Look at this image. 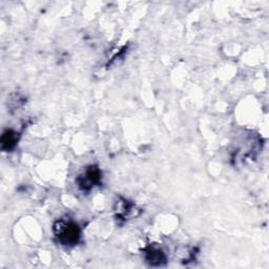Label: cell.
Here are the masks:
<instances>
[{"label": "cell", "mask_w": 269, "mask_h": 269, "mask_svg": "<svg viewBox=\"0 0 269 269\" xmlns=\"http://www.w3.org/2000/svg\"><path fill=\"white\" fill-rule=\"evenodd\" d=\"M54 231L59 242L63 245H75L80 239V228L72 221H57Z\"/></svg>", "instance_id": "1"}, {"label": "cell", "mask_w": 269, "mask_h": 269, "mask_svg": "<svg viewBox=\"0 0 269 269\" xmlns=\"http://www.w3.org/2000/svg\"><path fill=\"white\" fill-rule=\"evenodd\" d=\"M100 178H101L100 171L97 168H95V166H90V169H88L85 172V174L81 175L78 178L79 187L83 190H89L100 181Z\"/></svg>", "instance_id": "2"}, {"label": "cell", "mask_w": 269, "mask_h": 269, "mask_svg": "<svg viewBox=\"0 0 269 269\" xmlns=\"http://www.w3.org/2000/svg\"><path fill=\"white\" fill-rule=\"evenodd\" d=\"M17 134L13 131H6L3 133L1 138V145L3 150H12L18 141Z\"/></svg>", "instance_id": "3"}, {"label": "cell", "mask_w": 269, "mask_h": 269, "mask_svg": "<svg viewBox=\"0 0 269 269\" xmlns=\"http://www.w3.org/2000/svg\"><path fill=\"white\" fill-rule=\"evenodd\" d=\"M146 259H147V261L150 262L152 265H161L162 262H164L165 256L163 255L162 252H160V250L152 249L147 253Z\"/></svg>", "instance_id": "4"}]
</instances>
